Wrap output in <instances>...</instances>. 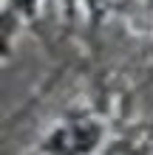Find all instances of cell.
Here are the masks:
<instances>
[{
    "label": "cell",
    "instance_id": "1",
    "mask_svg": "<svg viewBox=\"0 0 153 155\" xmlns=\"http://www.w3.org/2000/svg\"><path fill=\"white\" fill-rule=\"evenodd\" d=\"M94 135H96V130L91 124L77 121V124H71L68 130H62L57 135L54 150H57V155H79V152H85L94 144Z\"/></svg>",
    "mask_w": 153,
    "mask_h": 155
}]
</instances>
